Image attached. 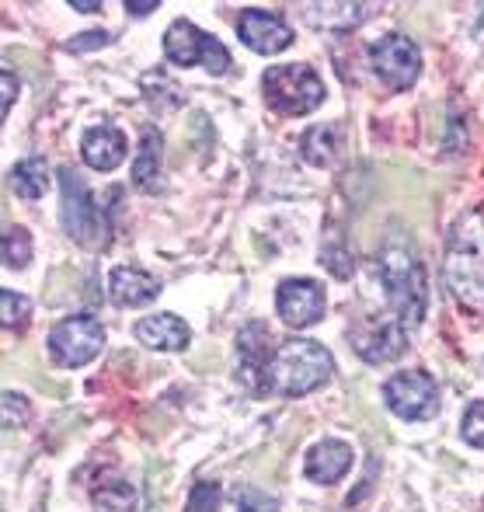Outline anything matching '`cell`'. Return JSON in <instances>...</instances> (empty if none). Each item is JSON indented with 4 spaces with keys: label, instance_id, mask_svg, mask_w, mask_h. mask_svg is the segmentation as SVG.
<instances>
[{
    "label": "cell",
    "instance_id": "29",
    "mask_svg": "<svg viewBox=\"0 0 484 512\" xmlns=\"http://www.w3.org/2000/svg\"><path fill=\"white\" fill-rule=\"evenodd\" d=\"M0 81H4V112H11L14 98H18V81H14L11 70H4V74H0Z\"/></svg>",
    "mask_w": 484,
    "mask_h": 512
},
{
    "label": "cell",
    "instance_id": "27",
    "mask_svg": "<svg viewBox=\"0 0 484 512\" xmlns=\"http://www.w3.org/2000/svg\"><path fill=\"white\" fill-rule=\"evenodd\" d=\"M105 42H112L108 32H84V35H77V39H70V49H74V53H91V49H101Z\"/></svg>",
    "mask_w": 484,
    "mask_h": 512
},
{
    "label": "cell",
    "instance_id": "11",
    "mask_svg": "<svg viewBox=\"0 0 484 512\" xmlns=\"http://www.w3.org/2000/svg\"><path fill=\"white\" fill-rule=\"evenodd\" d=\"M276 310L279 321L290 324V328H310L328 310L324 286L314 283V279H283L276 290Z\"/></svg>",
    "mask_w": 484,
    "mask_h": 512
},
{
    "label": "cell",
    "instance_id": "24",
    "mask_svg": "<svg viewBox=\"0 0 484 512\" xmlns=\"http://www.w3.org/2000/svg\"><path fill=\"white\" fill-rule=\"evenodd\" d=\"M460 432H464L467 443L478 446V450H484V401H474V405L464 411Z\"/></svg>",
    "mask_w": 484,
    "mask_h": 512
},
{
    "label": "cell",
    "instance_id": "25",
    "mask_svg": "<svg viewBox=\"0 0 484 512\" xmlns=\"http://www.w3.org/2000/svg\"><path fill=\"white\" fill-rule=\"evenodd\" d=\"M98 502H101V506H108V509H115V512H129L136 506V488L112 485L108 492H98Z\"/></svg>",
    "mask_w": 484,
    "mask_h": 512
},
{
    "label": "cell",
    "instance_id": "8",
    "mask_svg": "<svg viewBox=\"0 0 484 512\" xmlns=\"http://www.w3.org/2000/svg\"><path fill=\"white\" fill-rule=\"evenodd\" d=\"M384 401L404 422H429V418L439 415V387L422 370H408L390 377L384 387Z\"/></svg>",
    "mask_w": 484,
    "mask_h": 512
},
{
    "label": "cell",
    "instance_id": "9",
    "mask_svg": "<svg viewBox=\"0 0 484 512\" xmlns=\"http://www.w3.org/2000/svg\"><path fill=\"white\" fill-rule=\"evenodd\" d=\"M370 67L394 91H408L422 74V53L408 35H384L370 46Z\"/></svg>",
    "mask_w": 484,
    "mask_h": 512
},
{
    "label": "cell",
    "instance_id": "4",
    "mask_svg": "<svg viewBox=\"0 0 484 512\" xmlns=\"http://www.w3.org/2000/svg\"><path fill=\"white\" fill-rule=\"evenodd\" d=\"M60 192H63V230L81 248L105 251L112 244V223L98 209L91 189L77 178L74 168H60Z\"/></svg>",
    "mask_w": 484,
    "mask_h": 512
},
{
    "label": "cell",
    "instance_id": "1",
    "mask_svg": "<svg viewBox=\"0 0 484 512\" xmlns=\"http://www.w3.org/2000/svg\"><path fill=\"white\" fill-rule=\"evenodd\" d=\"M443 276L457 304L471 314L484 310V206L464 209L446 234Z\"/></svg>",
    "mask_w": 484,
    "mask_h": 512
},
{
    "label": "cell",
    "instance_id": "19",
    "mask_svg": "<svg viewBox=\"0 0 484 512\" xmlns=\"http://www.w3.org/2000/svg\"><path fill=\"white\" fill-rule=\"evenodd\" d=\"M49 182H53V175H49V161L39 154L18 161L11 171V185L21 199H42L49 192Z\"/></svg>",
    "mask_w": 484,
    "mask_h": 512
},
{
    "label": "cell",
    "instance_id": "13",
    "mask_svg": "<svg viewBox=\"0 0 484 512\" xmlns=\"http://www.w3.org/2000/svg\"><path fill=\"white\" fill-rule=\"evenodd\" d=\"M108 297L115 307H147L161 297V279L136 265H115L108 272Z\"/></svg>",
    "mask_w": 484,
    "mask_h": 512
},
{
    "label": "cell",
    "instance_id": "23",
    "mask_svg": "<svg viewBox=\"0 0 484 512\" xmlns=\"http://www.w3.org/2000/svg\"><path fill=\"white\" fill-rule=\"evenodd\" d=\"M220 499H223V492H220V485H216V481H199V485L192 488L189 509H185V512H216V509H220Z\"/></svg>",
    "mask_w": 484,
    "mask_h": 512
},
{
    "label": "cell",
    "instance_id": "7",
    "mask_svg": "<svg viewBox=\"0 0 484 512\" xmlns=\"http://www.w3.org/2000/svg\"><path fill=\"white\" fill-rule=\"evenodd\" d=\"M101 345H105V328L91 314L63 317L49 331V356H53L56 366H67V370L88 366L101 352Z\"/></svg>",
    "mask_w": 484,
    "mask_h": 512
},
{
    "label": "cell",
    "instance_id": "6",
    "mask_svg": "<svg viewBox=\"0 0 484 512\" xmlns=\"http://www.w3.org/2000/svg\"><path fill=\"white\" fill-rule=\"evenodd\" d=\"M164 56L175 67H206L213 77H223L230 70L227 46L185 18L171 21V28L164 32Z\"/></svg>",
    "mask_w": 484,
    "mask_h": 512
},
{
    "label": "cell",
    "instance_id": "28",
    "mask_svg": "<svg viewBox=\"0 0 484 512\" xmlns=\"http://www.w3.org/2000/svg\"><path fill=\"white\" fill-rule=\"evenodd\" d=\"M157 7H161V0H126V11L136 14V18H147V14H154Z\"/></svg>",
    "mask_w": 484,
    "mask_h": 512
},
{
    "label": "cell",
    "instance_id": "5",
    "mask_svg": "<svg viewBox=\"0 0 484 512\" xmlns=\"http://www.w3.org/2000/svg\"><path fill=\"white\" fill-rule=\"evenodd\" d=\"M262 95L269 108L279 115H310L324 102V81L303 63H283V67L265 70L262 77Z\"/></svg>",
    "mask_w": 484,
    "mask_h": 512
},
{
    "label": "cell",
    "instance_id": "26",
    "mask_svg": "<svg viewBox=\"0 0 484 512\" xmlns=\"http://www.w3.org/2000/svg\"><path fill=\"white\" fill-rule=\"evenodd\" d=\"M237 512H279V509H276V502L258 492V488H241V492H237Z\"/></svg>",
    "mask_w": 484,
    "mask_h": 512
},
{
    "label": "cell",
    "instance_id": "18",
    "mask_svg": "<svg viewBox=\"0 0 484 512\" xmlns=\"http://www.w3.org/2000/svg\"><path fill=\"white\" fill-rule=\"evenodd\" d=\"M366 4H307V21L314 28H331V32H349V28L366 21Z\"/></svg>",
    "mask_w": 484,
    "mask_h": 512
},
{
    "label": "cell",
    "instance_id": "12",
    "mask_svg": "<svg viewBox=\"0 0 484 512\" xmlns=\"http://www.w3.org/2000/svg\"><path fill=\"white\" fill-rule=\"evenodd\" d=\"M237 35H241L244 46L255 49L258 56H276L293 42L290 21L279 18V14L262 11V7L241 11V18H237Z\"/></svg>",
    "mask_w": 484,
    "mask_h": 512
},
{
    "label": "cell",
    "instance_id": "2",
    "mask_svg": "<svg viewBox=\"0 0 484 512\" xmlns=\"http://www.w3.org/2000/svg\"><path fill=\"white\" fill-rule=\"evenodd\" d=\"M335 377V359L314 338H286L272 349L265 366V394L303 398Z\"/></svg>",
    "mask_w": 484,
    "mask_h": 512
},
{
    "label": "cell",
    "instance_id": "15",
    "mask_svg": "<svg viewBox=\"0 0 484 512\" xmlns=\"http://www.w3.org/2000/svg\"><path fill=\"white\" fill-rule=\"evenodd\" d=\"M126 150H129L126 133L115 126H91L81 136V157L95 171H115L126 161Z\"/></svg>",
    "mask_w": 484,
    "mask_h": 512
},
{
    "label": "cell",
    "instance_id": "22",
    "mask_svg": "<svg viewBox=\"0 0 484 512\" xmlns=\"http://www.w3.org/2000/svg\"><path fill=\"white\" fill-rule=\"evenodd\" d=\"M32 317V300L18 290H4L0 293V321L4 328H21V324Z\"/></svg>",
    "mask_w": 484,
    "mask_h": 512
},
{
    "label": "cell",
    "instance_id": "3",
    "mask_svg": "<svg viewBox=\"0 0 484 512\" xmlns=\"http://www.w3.org/2000/svg\"><path fill=\"white\" fill-rule=\"evenodd\" d=\"M380 283H384L390 314L404 324V328H418L425 321V307H429V290H425V269L418 255L404 241L384 244L377 258Z\"/></svg>",
    "mask_w": 484,
    "mask_h": 512
},
{
    "label": "cell",
    "instance_id": "20",
    "mask_svg": "<svg viewBox=\"0 0 484 512\" xmlns=\"http://www.w3.org/2000/svg\"><path fill=\"white\" fill-rule=\"evenodd\" d=\"M133 182L143 192L161 189V136H157V129H147V136H143V147L133 164Z\"/></svg>",
    "mask_w": 484,
    "mask_h": 512
},
{
    "label": "cell",
    "instance_id": "30",
    "mask_svg": "<svg viewBox=\"0 0 484 512\" xmlns=\"http://www.w3.org/2000/svg\"><path fill=\"white\" fill-rule=\"evenodd\" d=\"M70 7H74V11H98V0H70Z\"/></svg>",
    "mask_w": 484,
    "mask_h": 512
},
{
    "label": "cell",
    "instance_id": "10",
    "mask_svg": "<svg viewBox=\"0 0 484 512\" xmlns=\"http://www.w3.org/2000/svg\"><path fill=\"white\" fill-rule=\"evenodd\" d=\"M352 349L373 366L394 363L408 352V328L397 317H370L352 331Z\"/></svg>",
    "mask_w": 484,
    "mask_h": 512
},
{
    "label": "cell",
    "instance_id": "14",
    "mask_svg": "<svg viewBox=\"0 0 484 512\" xmlns=\"http://www.w3.org/2000/svg\"><path fill=\"white\" fill-rule=\"evenodd\" d=\"M352 467V446L342 439H321L307 450L303 460V474H307L314 485H338V481L349 474Z\"/></svg>",
    "mask_w": 484,
    "mask_h": 512
},
{
    "label": "cell",
    "instance_id": "16",
    "mask_svg": "<svg viewBox=\"0 0 484 512\" xmlns=\"http://www.w3.org/2000/svg\"><path fill=\"white\" fill-rule=\"evenodd\" d=\"M136 342L154 352H182L192 342V331L178 314H154L136 321Z\"/></svg>",
    "mask_w": 484,
    "mask_h": 512
},
{
    "label": "cell",
    "instance_id": "21",
    "mask_svg": "<svg viewBox=\"0 0 484 512\" xmlns=\"http://www.w3.org/2000/svg\"><path fill=\"white\" fill-rule=\"evenodd\" d=\"M32 262V234L21 227H11L4 234V265L7 269H25Z\"/></svg>",
    "mask_w": 484,
    "mask_h": 512
},
{
    "label": "cell",
    "instance_id": "17",
    "mask_svg": "<svg viewBox=\"0 0 484 512\" xmlns=\"http://www.w3.org/2000/svg\"><path fill=\"white\" fill-rule=\"evenodd\" d=\"M300 154L303 161L317 164V168L338 164V154H342V133H338V126H310L300 140Z\"/></svg>",
    "mask_w": 484,
    "mask_h": 512
}]
</instances>
